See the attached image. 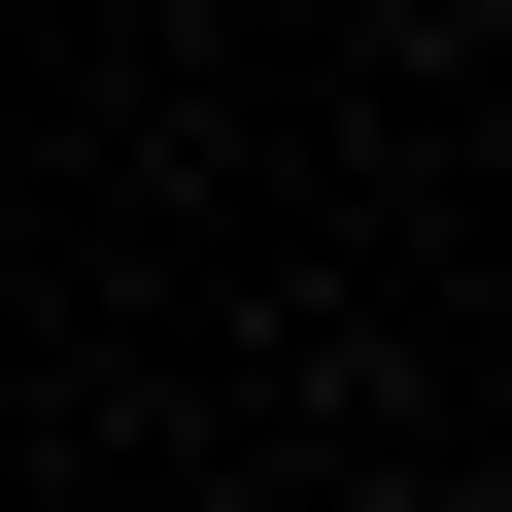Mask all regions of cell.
I'll use <instances>...</instances> for the list:
<instances>
[{"label":"cell","instance_id":"1","mask_svg":"<svg viewBox=\"0 0 512 512\" xmlns=\"http://www.w3.org/2000/svg\"><path fill=\"white\" fill-rule=\"evenodd\" d=\"M478 35H512V0H478Z\"/></svg>","mask_w":512,"mask_h":512}]
</instances>
